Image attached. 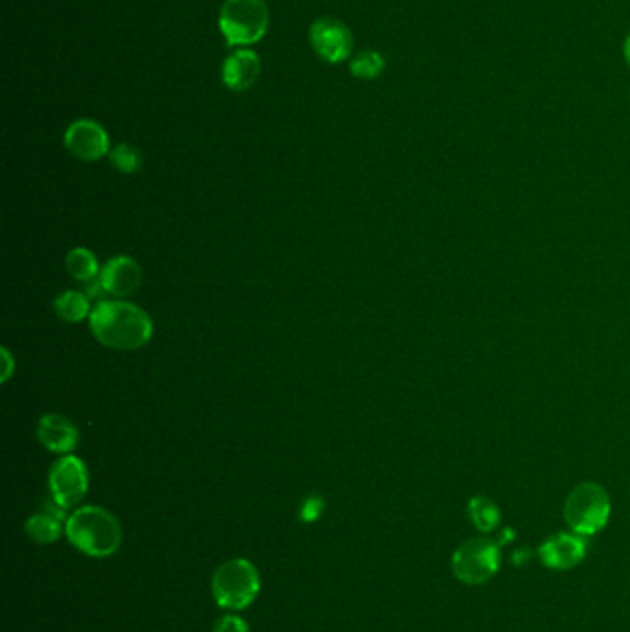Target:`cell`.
I'll return each instance as SVG.
<instances>
[{
  "mask_svg": "<svg viewBox=\"0 0 630 632\" xmlns=\"http://www.w3.org/2000/svg\"><path fill=\"white\" fill-rule=\"evenodd\" d=\"M472 520L481 531H492L499 523V511L496 505L486 498H475L470 503Z\"/></svg>",
  "mask_w": 630,
  "mask_h": 632,
  "instance_id": "obj_19",
  "label": "cell"
},
{
  "mask_svg": "<svg viewBox=\"0 0 630 632\" xmlns=\"http://www.w3.org/2000/svg\"><path fill=\"white\" fill-rule=\"evenodd\" d=\"M49 488L50 498L61 509L69 511L76 507L89 490V472L85 462L76 455H63L50 468Z\"/></svg>",
  "mask_w": 630,
  "mask_h": 632,
  "instance_id": "obj_7",
  "label": "cell"
},
{
  "mask_svg": "<svg viewBox=\"0 0 630 632\" xmlns=\"http://www.w3.org/2000/svg\"><path fill=\"white\" fill-rule=\"evenodd\" d=\"M566 522L577 535H594L601 531L610 516V499L603 488L586 483L575 488L566 501Z\"/></svg>",
  "mask_w": 630,
  "mask_h": 632,
  "instance_id": "obj_5",
  "label": "cell"
},
{
  "mask_svg": "<svg viewBox=\"0 0 630 632\" xmlns=\"http://www.w3.org/2000/svg\"><path fill=\"white\" fill-rule=\"evenodd\" d=\"M67 518L69 516H67L65 509H61L54 499H47L41 505V509L26 520V535L41 546L54 544L65 533Z\"/></svg>",
  "mask_w": 630,
  "mask_h": 632,
  "instance_id": "obj_12",
  "label": "cell"
},
{
  "mask_svg": "<svg viewBox=\"0 0 630 632\" xmlns=\"http://www.w3.org/2000/svg\"><path fill=\"white\" fill-rule=\"evenodd\" d=\"M2 363H4V370H2V377H0V381L2 383H6L10 377H12L13 372V359L10 352L6 350V348H2Z\"/></svg>",
  "mask_w": 630,
  "mask_h": 632,
  "instance_id": "obj_22",
  "label": "cell"
},
{
  "mask_svg": "<svg viewBox=\"0 0 630 632\" xmlns=\"http://www.w3.org/2000/svg\"><path fill=\"white\" fill-rule=\"evenodd\" d=\"M111 165L124 174H134L143 167V156L134 145L122 143L115 146L110 154Z\"/></svg>",
  "mask_w": 630,
  "mask_h": 632,
  "instance_id": "obj_18",
  "label": "cell"
},
{
  "mask_svg": "<svg viewBox=\"0 0 630 632\" xmlns=\"http://www.w3.org/2000/svg\"><path fill=\"white\" fill-rule=\"evenodd\" d=\"M623 54H625V60H627V63H629L630 67V34L629 36H627V39H625V45H623Z\"/></svg>",
  "mask_w": 630,
  "mask_h": 632,
  "instance_id": "obj_23",
  "label": "cell"
},
{
  "mask_svg": "<svg viewBox=\"0 0 630 632\" xmlns=\"http://www.w3.org/2000/svg\"><path fill=\"white\" fill-rule=\"evenodd\" d=\"M385 69V58L376 50H361L350 61V71L361 80H374Z\"/></svg>",
  "mask_w": 630,
  "mask_h": 632,
  "instance_id": "obj_17",
  "label": "cell"
},
{
  "mask_svg": "<svg viewBox=\"0 0 630 632\" xmlns=\"http://www.w3.org/2000/svg\"><path fill=\"white\" fill-rule=\"evenodd\" d=\"M324 509H326L324 499L320 498V496H309V498L303 499L302 507H300V516H302L303 522H316L322 516Z\"/></svg>",
  "mask_w": 630,
  "mask_h": 632,
  "instance_id": "obj_20",
  "label": "cell"
},
{
  "mask_svg": "<svg viewBox=\"0 0 630 632\" xmlns=\"http://www.w3.org/2000/svg\"><path fill=\"white\" fill-rule=\"evenodd\" d=\"M586 555V540L581 536L557 535L551 536L540 547L542 562L555 570H568L579 564Z\"/></svg>",
  "mask_w": 630,
  "mask_h": 632,
  "instance_id": "obj_13",
  "label": "cell"
},
{
  "mask_svg": "<svg viewBox=\"0 0 630 632\" xmlns=\"http://www.w3.org/2000/svg\"><path fill=\"white\" fill-rule=\"evenodd\" d=\"M215 632H250V629L243 618L230 614V616H224L217 621Z\"/></svg>",
  "mask_w": 630,
  "mask_h": 632,
  "instance_id": "obj_21",
  "label": "cell"
},
{
  "mask_svg": "<svg viewBox=\"0 0 630 632\" xmlns=\"http://www.w3.org/2000/svg\"><path fill=\"white\" fill-rule=\"evenodd\" d=\"M268 8L265 0H226L220 8V32L230 47L254 45L267 34Z\"/></svg>",
  "mask_w": 630,
  "mask_h": 632,
  "instance_id": "obj_4",
  "label": "cell"
},
{
  "mask_svg": "<svg viewBox=\"0 0 630 632\" xmlns=\"http://www.w3.org/2000/svg\"><path fill=\"white\" fill-rule=\"evenodd\" d=\"M65 267L67 272L73 276L74 280L80 283H89V281L97 280L100 276V265L98 259L89 248L78 246L73 248L67 257H65Z\"/></svg>",
  "mask_w": 630,
  "mask_h": 632,
  "instance_id": "obj_16",
  "label": "cell"
},
{
  "mask_svg": "<svg viewBox=\"0 0 630 632\" xmlns=\"http://www.w3.org/2000/svg\"><path fill=\"white\" fill-rule=\"evenodd\" d=\"M65 148L80 161H98L108 156L110 137L97 121L80 119L67 128Z\"/></svg>",
  "mask_w": 630,
  "mask_h": 632,
  "instance_id": "obj_9",
  "label": "cell"
},
{
  "mask_svg": "<svg viewBox=\"0 0 630 632\" xmlns=\"http://www.w3.org/2000/svg\"><path fill=\"white\" fill-rule=\"evenodd\" d=\"M89 328L102 346L119 352L139 350L154 335V322L145 309L117 298L102 300L93 307Z\"/></svg>",
  "mask_w": 630,
  "mask_h": 632,
  "instance_id": "obj_1",
  "label": "cell"
},
{
  "mask_svg": "<svg viewBox=\"0 0 630 632\" xmlns=\"http://www.w3.org/2000/svg\"><path fill=\"white\" fill-rule=\"evenodd\" d=\"M98 280L108 292V296L126 300L141 287L143 270L134 257L115 256L102 267Z\"/></svg>",
  "mask_w": 630,
  "mask_h": 632,
  "instance_id": "obj_10",
  "label": "cell"
},
{
  "mask_svg": "<svg viewBox=\"0 0 630 632\" xmlns=\"http://www.w3.org/2000/svg\"><path fill=\"white\" fill-rule=\"evenodd\" d=\"M65 535L78 551L93 559H108L119 551L122 544V527L110 511L85 505L69 514Z\"/></svg>",
  "mask_w": 630,
  "mask_h": 632,
  "instance_id": "obj_2",
  "label": "cell"
},
{
  "mask_svg": "<svg viewBox=\"0 0 630 632\" xmlns=\"http://www.w3.org/2000/svg\"><path fill=\"white\" fill-rule=\"evenodd\" d=\"M309 39L316 54L328 63H340L352 56V30L335 17L316 19L309 30Z\"/></svg>",
  "mask_w": 630,
  "mask_h": 632,
  "instance_id": "obj_8",
  "label": "cell"
},
{
  "mask_svg": "<svg viewBox=\"0 0 630 632\" xmlns=\"http://www.w3.org/2000/svg\"><path fill=\"white\" fill-rule=\"evenodd\" d=\"M499 562L501 553L496 542L488 538H473L455 551L451 568L462 583L481 584L496 575Z\"/></svg>",
  "mask_w": 630,
  "mask_h": 632,
  "instance_id": "obj_6",
  "label": "cell"
},
{
  "mask_svg": "<svg viewBox=\"0 0 630 632\" xmlns=\"http://www.w3.org/2000/svg\"><path fill=\"white\" fill-rule=\"evenodd\" d=\"M261 74V61L254 50H237L222 67V80L231 91H248L255 86Z\"/></svg>",
  "mask_w": 630,
  "mask_h": 632,
  "instance_id": "obj_14",
  "label": "cell"
},
{
  "mask_svg": "<svg viewBox=\"0 0 630 632\" xmlns=\"http://www.w3.org/2000/svg\"><path fill=\"white\" fill-rule=\"evenodd\" d=\"M261 590V577L248 559H231L220 564L211 581V592L220 608L239 612L254 603Z\"/></svg>",
  "mask_w": 630,
  "mask_h": 632,
  "instance_id": "obj_3",
  "label": "cell"
},
{
  "mask_svg": "<svg viewBox=\"0 0 630 632\" xmlns=\"http://www.w3.org/2000/svg\"><path fill=\"white\" fill-rule=\"evenodd\" d=\"M39 442L58 455H71L78 446V429L63 414L50 413L39 418L37 424Z\"/></svg>",
  "mask_w": 630,
  "mask_h": 632,
  "instance_id": "obj_11",
  "label": "cell"
},
{
  "mask_svg": "<svg viewBox=\"0 0 630 632\" xmlns=\"http://www.w3.org/2000/svg\"><path fill=\"white\" fill-rule=\"evenodd\" d=\"M54 311L69 324L84 322L91 316V298L84 291H65L54 300Z\"/></svg>",
  "mask_w": 630,
  "mask_h": 632,
  "instance_id": "obj_15",
  "label": "cell"
}]
</instances>
